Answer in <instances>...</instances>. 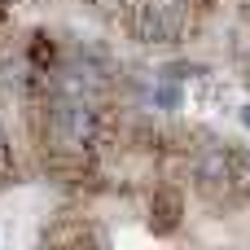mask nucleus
<instances>
[{
  "label": "nucleus",
  "mask_w": 250,
  "mask_h": 250,
  "mask_svg": "<svg viewBox=\"0 0 250 250\" xmlns=\"http://www.w3.org/2000/svg\"><path fill=\"white\" fill-rule=\"evenodd\" d=\"M149 211H154L158 220H176V215H180V193H176V189H154V193H149Z\"/></svg>",
  "instance_id": "f257e3e1"
},
{
  "label": "nucleus",
  "mask_w": 250,
  "mask_h": 250,
  "mask_svg": "<svg viewBox=\"0 0 250 250\" xmlns=\"http://www.w3.org/2000/svg\"><path fill=\"white\" fill-rule=\"evenodd\" d=\"M237 158H242V171L250 176V149H237Z\"/></svg>",
  "instance_id": "f03ea898"
}]
</instances>
